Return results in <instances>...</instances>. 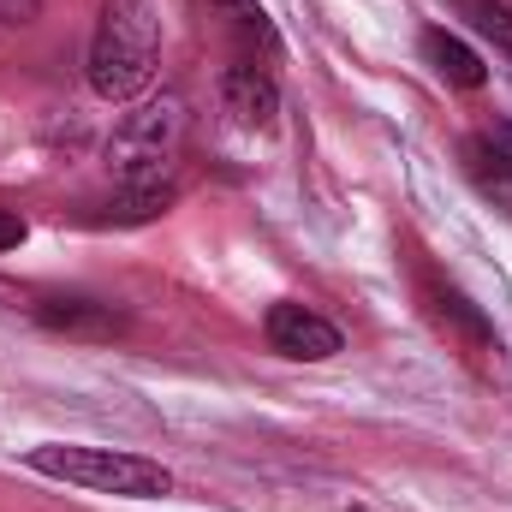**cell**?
<instances>
[{"label":"cell","instance_id":"cell-1","mask_svg":"<svg viewBox=\"0 0 512 512\" xmlns=\"http://www.w3.org/2000/svg\"><path fill=\"white\" fill-rule=\"evenodd\" d=\"M161 66V18L149 0H102L90 36V90L102 102H137Z\"/></svg>","mask_w":512,"mask_h":512},{"label":"cell","instance_id":"cell-2","mask_svg":"<svg viewBox=\"0 0 512 512\" xmlns=\"http://www.w3.org/2000/svg\"><path fill=\"white\" fill-rule=\"evenodd\" d=\"M24 465L36 477L72 483V489H96V495H126V501H161L173 495V471L161 459H143L126 447H84V441H42L24 453Z\"/></svg>","mask_w":512,"mask_h":512},{"label":"cell","instance_id":"cell-3","mask_svg":"<svg viewBox=\"0 0 512 512\" xmlns=\"http://www.w3.org/2000/svg\"><path fill=\"white\" fill-rule=\"evenodd\" d=\"M185 96H155L143 108H131L108 137V167L120 185H161L173 179V161L185 149Z\"/></svg>","mask_w":512,"mask_h":512},{"label":"cell","instance_id":"cell-4","mask_svg":"<svg viewBox=\"0 0 512 512\" xmlns=\"http://www.w3.org/2000/svg\"><path fill=\"white\" fill-rule=\"evenodd\" d=\"M417 292H423L429 322H435V328L465 352V358H477V364H495V358H501V334H495V322H489V316L459 292V286H447V280H429V274H423V286H417Z\"/></svg>","mask_w":512,"mask_h":512},{"label":"cell","instance_id":"cell-5","mask_svg":"<svg viewBox=\"0 0 512 512\" xmlns=\"http://www.w3.org/2000/svg\"><path fill=\"white\" fill-rule=\"evenodd\" d=\"M262 334H268V346L280 358H298V364H322V358L340 352V328L328 316H316L310 304H292V298L286 304H268Z\"/></svg>","mask_w":512,"mask_h":512},{"label":"cell","instance_id":"cell-6","mask_svg":"<svg viewBox=\"0 0 512 512\" xmlns=\"http://www.w3.org/2000/svg\"><path fill=\"white\" fill-rule=\"evenodd\" d=\"M221 102H227V114L245 131H268L280 120V84H274V72L256 66V60H239V66L221 72Z\"/></svg>","mask_w":512,"mask_h":512},{"label":"cell","instance_id":"cell-7","mask_svg":"<svg viewBox=\"0 0 512 512\" xmlns=\"http://www.w3.org/2000/svg\"><path fill=\"white\" fill-rule=\"evenodd\" d=\"M459 167H465V179H471V191L483 203H495L501 215H512V155L495 143V131H471L459 143Z\"/></svg>","mask_w":512,"mask_h":512},{"label":"cell","instance_id":"cell-8","mask_svg":"<svg viewBox=\"0 0 512 512\" xmlns=\"http://www.w3.org/2000/svg\"><path fill=\"white\" fill-rule=\"evenodd\" d=\"M417 54H423V66H429L441 84H453V90H483V84H489L483 54H477L471 42H459L453 30H441V24H429V30L417 36Z\"/></svg>","mask_w":512,"mask_h":512},{"label":"cell","instance_id":"cell-9","mask_svg":"<svg viewBox=\"0 0 512 512\" xmlns=\"http://www.w3.org/2000/svg\"><path fill=\"white\" fill-rule=\"evenodd\" d=\"M36 322L54 334H78V340H114L126 328V316L114 304H96V298H42Z\"/></svg>","mask_w":512,"mask_h":512},{"label":"cell","instance_id":"cell-10","mask_svg":"<svg viewBox=\"0 0 512 512\" xmlns=\"http://www.w3.org/2000/svg\"><path fill=\"white\" fill-rule=\"evenodd\" d=\"M173 203H179L173 179H161V185H120L102 209H90V221L96 227H143V221H161Z\"/></svg>","mask_w":512,"mask_h":512},{"label":"cell","instance_id":"cell-11","mask_svg":"<svg viewBox=\"0 0 512 512\" xmlns=\"http://www.w3.org/2000/svg\"><path fill=\"white\" fill-rule=\"evenodd\" d=\"M215 6H221L227 30L239 36L245 60H274V54H280V30H274V18L262 12V0H215Z\"/></svg>","mask_w":512,"mask_h":512},{"label":"cell","instance_id":"cell-12","mask_svg":"<svg viewBox=\"0 0 512 512\" xmlns=\"http://www.w3.org/2000/svg\"><path fill=\"white\" fill-rule=\"evenodd\" d=\"M459 6H465V18H471L495 48H501V60L512 66V6H507V0H459Z\"/></svg>","mask_w":512,"mask_h":512},{"label":"cell","instance_id":"cell-13","mask_svg":"<svg viewBox=\"0 0 512 512\" xmlns=\"http://www.w3.org/2000/svg\"><path fill=\"white\" fill-rule=\"evenodd\" d=\"M30 239V227H24V215H12V209H0V251H18Z\"/></svg>","mask_w":512,"mask_h":512},{"label":"cell","instance_id":"cell-14","mask_svg":"<svg viewBox=\"0 0 512 512\" xmlns=\"http://www.w3.org/2000/svg\"><path fill=\"white\" fill-rule=\"evenodd\" d=\"M489 131H495V143H501V149L512 155V126H489Z\"/></svg>","mask_w":512,"mask_h":512},{"label":"cell","instance_id":"cell-15","mask_svg":"<svg viewBox=\"0 0 512 512\" xmlns=\"http://www.w3.org/2000/svg\"><path fill=\"white\" fill-rule=\"evenodd\" d=\"M352 512H370V507H352Z\"/></svg>","mask_w":512,"mask_h":512}]
</instances>
